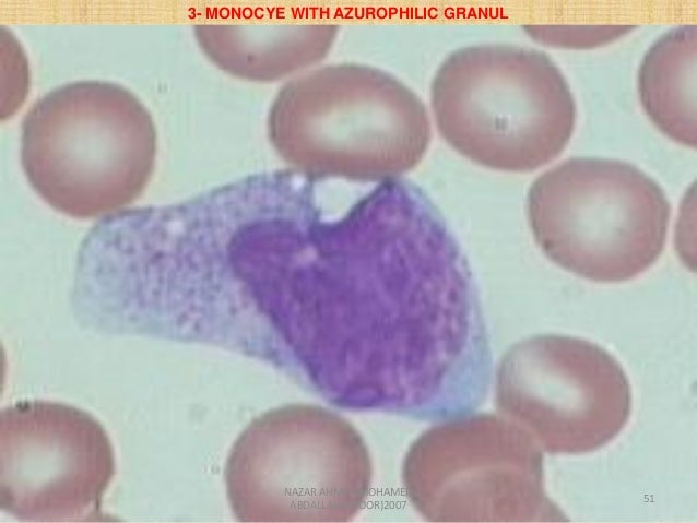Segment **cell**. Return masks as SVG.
Wrapping results in <instances>:
<instances>
[{"label": "cell", "mask_w": 697, "mask_h": 523, "mask_svg": "<svg viewBox=\"0 0 697 523\" xmlns=\"http://www.w3.org/2000/svg\"><path fill=\"white\" fill-rule=\"evenodd\" d=\"M279 274L292 365L331 404L444 420L480 397L491 354L477 295L416 185L378 182L338 216L316 206Z\"/></svg>", "instance_id": "1"}, {"label": "cell", "mask_w": 697, "mask_h": 523, "mask_svg": "<svg viewBox=\"0 0 697 523\" xmlns=\"http://www.w3.org/2000/svg\"><path fill=\"white\" fill-rule=\"evenodd\" d=\"M270 141L298 173L380 182L413 169L428 150V110L393 74L364 63L312 67L286 81L267 119Z\"/></svg>", "instance_id": "2"}, {"label": "cell", "mask_w": 697, "mask_h": 523, "mask_svg": "<svg viewBox=\"0 0 697 523\" xmlns=\"http://www.w3.org/2000/svg\"><path fill=\"white\" fill-rule=\"evenodd\" d=\"M153 117L127 86L81 79L39 96L22 120L21 162L36 192L74 217L120 210L155 165Z\"/></svg>", "instance_id": "3"}, {"label": "cell", "mask_w": 697, "mask_h": 523, "mask_svg": "<svg viewBox=\"0 0 697 523\" xmlns=\"http://www.w3.org/2000/svg\"><path fill=\"white\" fill-rule=\"evenodd\" d=\"M430 104L445 141L468 159L524 173L557 157L572 134L576 104L543 51L479 44L450 52L435 72Z\"/></svg>", "instance_id": "4"}, {"label": "cell", "mask_w": 697, "mask_h": 523, "mask_svg": "<svg viewBox=\"0 0 697 523\" xmlns=\"http://www.w3.org/2000/svg\"><path fill=\"white\" fill-rule=\"evenodd\" d=\"M369 451L339 414L290 404L255 418L233 444L227 498L246 523H343L366 501Z\"/></svg>", "instance_id": "5"}, {"label": "cell", "mask_w": 697, "mask_h": 523, "mask_svg": "<svg viewBox=\"0 0 697 523\" xmlns=\"http://www.w3.org/2000/svg\"><path fill=\"white\" fill-rule=\"evenodd\" d=\"M671 205L635 165L571 157L541 174L527 195L534 240L554 263L580 277L618 283L661 255Z\"/></svg>", "instance_id": "6"}, {"label": "cell", "mask_w": 697, "mask_h": 523, "mask_svg": "<svg viewBox=\"0 0 697 523\" xmlns=\"http://www.w3.org/2000/svg\"><path fill=\"white\" fill-rule=\"evenodd\" d=\"M402 479L430 522L568 521L545 492L541 448L506 416L469 413L424 431L405 455Z\"/></svg>", "instance_id": "7"}, {"label": "cell", "mask_w": 697, "mask_h": 523, "mask_svg": "<svg viewBox=\"0 0 697 523\" xmlns=\"http://www.w3.org/2000/svg\"><path fill=\"white\" fill-rule=\"evenodd\" d=\"M495 401L545 452L583 454L603 448L626 426L631 390L621 364L601 346L543 334L503 356Z\"/></svg>", "instance_id": "8"}, {"label": "cell", "mask_w": 697, "mask_h": 523, "mask_svg": "<svg viewBox=\"0 0 697 523\" xmlns=\"http://www.w3.org/2000/svg\"><path fill=\"white\" fill-rule=\"evenodd\" d=\"M115 473L104 427L63 403L22 401L0 414V506L28 522L96 515Z\"/></svg>", "instance_id": "9"}, {"label": "cell", "mask_w": 697, "mask_h": 523, "mask_svg": "<svg viewBox=\"0 0 697 523\" xmlns=\"http://www.w3.org/2000/svg\"><path fill=\"white\" fill-rule=\"evenodd\" d=\"M204 52L223 70L253 81L291 79L330 51L333 23L201 22L193 26Z\"/></svg>", "instance_id": "10"}, {"label": "cell", "mask_w": 697, "mask_h": 523, "mask_svg": "<svg viewBox=\"0 0 697 523\" xmlns=\"http://www.w3.org/2000/svg\"><path fill=\"white\" fill-rule=\"evenodd\" d=\"M696 25H678L647 50L638 94L651 121L669 138L696 146Z\"/></svg>", "instance_id": "11"}]
</instances>
